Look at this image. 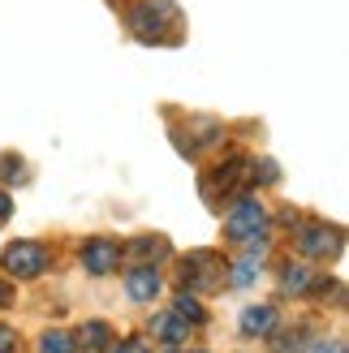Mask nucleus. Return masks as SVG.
<instances>
[{
  "label": "nucleus",
  "mask_w": 349,
  "mask_h": 353,
  "mask_svg": "<svg viewBox=\"0 0 349 353\" xmlns=\"http://www.w3.org/2000/svg\"><path fill=\"white\" fill-rule=\"evenodd\" d=\"M268 228V207L250 199V194H241V199L229 207V216H224V233L233 241H246V237H259Z\"/></svg>",
  "instance_id": "obj_1"
},
{
  "label": "nucleus",
  "mask_w": 349,
  "mask_h": 353,
  "mask_svg": "<svg viewBox=\"0 0 349 353\" xmlns=\"http://www.w3.org/2000/svg\"><path fill=\"white\" fill-rule=\"evenodd\" d=\"M172 22H177V5H172V0H143V5L134 9V17H130L134 34L147 39V43L164 39V26H172Z\"/></svg>",
  "instance_id": "obj_2"
},
{
  "label": "nucleus",
  "mask_w": 349,
  "mask_h": 353,
  "mask_svg": "<svg viewBox=\"0 0 349 353\" xmlns=\"http://www.w3.org/2000/svg\"><path fill=\"white\" fill-rule=\"evenodd\" d=\"M0 268H5L9 276H22V280H30V276H43V268H48V250L39 241H13L5 254H0Z\"/></svg>",
  "instance_id": "obj_3"
},
{
  "label": "nucleus",
  "mask_w": 349,
  "mask_h": 353,
  "mask_svg": "<svg viewBox=\"0 0 349 353\" xmlns=\"http://www.w3.org/2000/svg\"><path fill=\"white\" fill-rule=\"evenodd\" d=\"M298 250L306 259H332V254H341V228H328L323 220L298 224Z\"/></svg>",
  "instance_id": "obj_4"
},
{
  "label": "nucleus",
  "mask_w": 349,
  "mask_h": 353,
  "mask_svg": "<svg viewBox=\"0 0 349 353\" xmlns=\"http://www.w3.org/2000/svg\"><path fill=\"white\" fill-rule=\"evenodd\" d=\"M82 268L91 276H112L121 268V245L108 241V237H91L82 245Z\"/></svg>",
  "instance_id": "obj_5"
},
{
  "label": "nucleus",
  "mask_w": 349,
  "mask_h": 353,
  "mask_svg": "<svg viewBox=\"0 0 349 353\" xmlns=\"http://www.w3.org/2000/svg\"><path fill=\"white\" fill-rule=\"evenodd\" d=\"M220 259L216 254H207V250H199V254H190L186 259V285H195V289H212V285H220Z\"/></svg>",
  "instance_id": "obj_6"
},
{
  "label": "nucleus",
  "mask_w": 349,
  "mask_h": 353,
  "mask_svg": "<svg viewBox=\"0 0 349 353\" xmlns=\"http://www.w3.org/2000/svg\"><path fill=\"white\" fill-rule=\"evenodd\" d=\"M281 285H285V293H293V297H306V293H323V289H328V280L315 276V272L306 268V263H289Z\"/></svg>",
  "instance_id": "obj_7"
},
{
  "label": "nucleus",
  "mask_w": 349,
  "mask_h": 353,
  "mask_svg": "<svg viewBox=\"0 0 349 353\" xmlns=\"http://www.w3.org/2000/svg\"><path fill=\"white\" fill-rule=\"evenodd\" d=\"M126 289H130L134 302H155V297H160V272L143 263V268H134L126 276Z\"/></svg>",
  "instance_id": "obj_8"
},
{
  "label": "nucleus",
  "mask_w": 349,
  "mask_h": 353,
  "mask_svg": "<svg viewBox=\"0 0 349 353\" xmlns=\"http://www.w3.org/2000/svg\"><path fill=\"white\" fill-rule=\"evenodd\" d=\"M276 327V306H246L241 310V336H268Z\"/></svg>",
  "instance_id": "obj_9"
},
{
  "label": "nucleus",
  "mask_w": 349,
  "mask_h": 353,
  "mask_svg": "<svg viewBox=\"0 0 349 353\" xmlns=\"http://www.w3.org/2000/svg\"><path fill=\"white\" fill-rule=\"evenodd\" d=\"M151 332H155L160 341H168V345H181V341L190 336V323H186V319H177L172 310H160V314L151 319Z\"/></svg>",
  "instance_id": "obj_10"
},
{
  "label": "nucleus",
  "mask_w": 349,
  "mask_h": 353,
  "mask_svg": "<svg viewBox=\"0 0 349 353\" xmlns=\"http://www.w3.org/2000/svg\"><path fill=\"white\" fill-rule=\"evenodd\" d=\"M263 254H268V250H246V254L233 263V289H246L250 280L259 276V268H263Z\"/></svg>",
  "instance_id": "obj_11"
},
{
  "label": "nucleus",
  "mask_w": 349,
  "mask_h": 353,
  "mask_svg": "<svg viewBox=\"0 0 349 353\" xmlns=\"http://www.w3.org/2000/svg\"><path fill=\"white\" fill-rule=\"evenodd\" d=\"M78 349H91V353H103L112 345V327L108 323H82V332H78Z\"/></svg>",
  "instance_id": "obj_12"
},
{
  "label": "nucleus",
  "mask_w": 349,
  "mask_h": 353,
  "mask_svg": "<svg viewBox=\"0 0 349 353\" xmlns=\"http://www.w3.org/2000/svg\"><path fill=\"white\" fill-rule=\"evenodd\" d=\"M130 254H134V259H143V263H151V259L160 263V259L168 254V241H164V237H138V241L130 245Z\"/></svg>",
  "instance_id": "obj_13"
},
{
  "label": "nucleus",
  "mask_w": 349,
  "mask_h": 353,
  "mask_svg": "<svg viewBox=\"0 0 349 353\" xmlns=\"http://www.w3.org/2000/svg\"><path fill=\"white\" fill-rule=\"evenodd\" d=\"M172 314L177 319H186V323H203L207 319V310H203V302L195 293H177V306H172Z\"/></svg>",
  "instance_id": "obj_14"
},
{
  "label": "nucleus",
  "mask_w": 349,
  "mask_h": 353,
  "mask_svg": "<svg viewBox=\"0 0 349 353\" xmlns=\"http://www.w3.org/2000/svg\"><path fill=\"white\" fill-rule=\"evenodd\" d=\"M0 181H5V185L26 181V160H17V155H0Z\"/></svg>",
  "instance_id": "obj_15"
},
{
  "label": "nucleus",
  "mask_w": 349,
  "mask_h": 353,
  "mask_svg": "<svg viewBox=\"0 0 349 353\" xmlns=\"http://www.w3.org/2000/svg\"><path fill=\"white\" fill-rule=\"evenodd\" d=\"M78 345H74V336L69 332H48L43 336V345H39V353H74Z\"/></svg>",
  "instance_id": "obj_16"
},
{
  "label": "nucleus",
  "mask_w": 349,
  "mask_h": 353,
  "mask_svg": "<svg viewBox=\"0 0 349 353\" xmlns=\"http://www.w3.org/2000/svg\"><path fill=\"white\" fill-rule=\"evenodd\" d=\"M276 353H302V332H285V336H276Z\"/></svg>",
  "instance_id": "obj_17"
},
{
  "label": "nucleus",
  "mask_w": 349,
  "mask_h": 353,
  "mask_svg": "<svg viewBox=\"0 0 349 353\" xmlns=\"http://www.w3.org/2000/svg\"><path fill=\"white\" fill-rule=\"evenodd\" d=\"M17 349V332L9 323H0V353H13Z\"/></svg>",
  "instance_id": "obj_18"
},
{
  "label": "nucleus",
  "mask_w": 349,
  "mask_h": 353,
  "mask_svg": "<svg viewBox=\"0 0 349 353\" xmlns=\"http://www.w3.org/2000/svg\"><path fill=\"white\" fill-rule=\"evenodd\" d=\"M315 353H345V345H341V341H319Z\"/></svg>",
  "instance_id": "obj_19"
},
{
  "label": "nucleus",
  "mask_w": 349,
  "mask_h": 353,
  "mask_svg": "<svg viewBox=\"0 0 349 353\" xmlns=\"http://www.w3.org/2000/svg\"><path fill=\"white\" fill-rule=\"evenodd\" d=\"M117 353H151V349H147V345H143V341H126V345H121V349H117Z\"/></svg>",
  "instance_id": "obj_20"
},
{
  "label": "nucleus",
  "mask_w": 349,
  "mask_h": 353,
  "mask_svg": "<svg viewBox=\"0 0 349 353\" xmlns=\"http://www.w3.org/2000/svg\"><path fill=\"white\" fill-rule=\"evenodd\" d=\"M9 211H13V207H9V194H5V190H0V224H5V220H9Z\"/></svg>",
  "instance_id": "obj_21"
},
{
  "label": "nucleus",
  "mask_w": 349,
  "mask_h": 353,
  "mask_svg": "<svg viewBox=\"0 0 349 353\" xmlns=\"http://www.w3.org/2000/svg\"><path fill=\"white\" fill-rule=\"evenodd\" d=\"M0 302H9V289L5 285H0Z\"/></svg>",
  "instance_id": "obj_22"
}]
</instances>
